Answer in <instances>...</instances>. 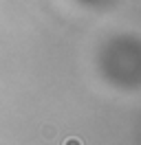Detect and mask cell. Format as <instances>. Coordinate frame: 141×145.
<instances>
[{
    "label": "cell",
    "mask_w": 141,
    "mask_h": 145,
    "mask_svg": "<svg viewBox=\"0 0 141 145\" xmlns=\"http://www.w3.org/2000/svg\"><path fill=\"white\" fill-rule=\"evenodd\" d=\"M66 145H79V141H75V138H73V141H66Z\"/></svg>",
    "instance_id": "obj_1"
}]
</instances>
